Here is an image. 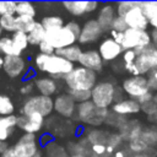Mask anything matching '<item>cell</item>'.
<instances>
[{"label": "cell", "instance_id": "6da1fadb", "mask_svg": "<svg viewBox=\"0 0 157 157\" xmlns=\"http://www.w3.org/2000/svg\"><path fill=\"white\" fill-rule=\"evenodd\" d=\"M34 64L36 67L49 75V77L56 80H64V77L70 74L74 70V64L65 60L64 58L52 54V55H45V54H37L34 58Z\"/></svg>", "mask_w": 157, "mask_h": 157}, {"label": "cell", "instance_id": "7a4b0ae2", "mask_svg": "<svg viewBox=\"0 0 157 157\" xmlns=\"http://www.w3.org/2000/svg\"><path fill=\"white\" fill-rule=\"evenodd\" d=\"M97 72L82 66H75L74 70L64 77V82L69 90L91 91L97 81Z\"/></svg>", "mask_w": 157, "mask_h": 157}, {"label": "cell", "instance_id": "3957f363", "mask_svg": "<svg viewBox=\"0 0 157 157\" xmlns=\"http://www.w3.org/2000/svg\"><path fill=\"white\" fill-rule=\"evenodd\" d=\"M109 114L108 109L98 108L92 101H87L85 103L77 104L76 108V119L88 126H101L105 123L107 117Z\"/></svg>", "mask_w": 157, "mask_h": 157}, {"label": "cell", "instance_id": "277c9868", "mask_svg": "<svg viewBox=\"0 0 157 157\" xmlns=\"http://www.w3.org/2000/svg\"><path fill=\"white\" fill-rule=\"evenodd\" d=\"M118 88L110 81H98L91 90V101L102 109L112 108L117 99Z\"/></svg>", "mask_w": 157, "mask_h": 157}, {"label": "cell", "instance_id": "5b68a950", "mask_svg": "<svg viewBox=\"0 0 157 157\" xmlns=\"http://www.w3.org/2000/svg\"><path fill=\"white\" fill-rule=\"evenodd\" d=\"M54 110V99L52 97H45L42 94H34L26 98L21 107L22 115L39 114L43 118L52 114Z\"/></svg>", "mask_w": 157, "mask_h": 157}, {"label": "cell", "instance_id": "8992f818", "mask_svg": "<svg viewBox=\"0 0 157 157\" xmlns=\"http://www.w3.org/2000/svg\"><path fill=\"white\" fill-rule=\"evenodd\" d=\"M135 52L137 54L134 63L136 76H145L146 74H151L152 71L157 70V49L152 44L145 48H137Z\"/></svg>", "mask_w": 157, "mask_h": 157}, {"label": "cell", "instance_id": "52a82bcc", "mask_svg": "<svg viewBox=\"0 0 157 157\" xmlns=\"http://www.w3.org/2000/svg\"><path fill=\"white\" fill-rule=\"evenodd\" d=\"M121 91L124 94L128 96V98H132V99H139L140 97H142L144 94L151 92L150 87H148V81L146 76H130L128 78H125L123 81L121 85Z\"/></svg>", "mask_w": 157, "mask_h": 157}, {"label": "cell", "instance_id": "ba28073f", "mask_svg": "<svg viewBox=\"0 0 157 157\" xmlns=\"http://www.w3.org/2000/svg\"><path fill=\"white\" fill-rule=\"evenodd\" d=\"M148 45H151V37L148 31L128 28L123 33V42H121L123 50H129V49L135 50L137 48H145Z\"/></svg>", "mask_w": 157, "mask_h": 157}, {"label": "cell", "instance_id": "9c48e42d", "mask_svg": "<svg viewBox=\"0 0 157 157\" xmlns=\"http://www.w3.org/2000/svg\"><path fill=\"white\" fill-rule=\"evenodd\" d=\"M55 50L74 45L75 42L77 40V38L64 26L60 28H55V29H50L45 32V39Z\"/></svg>", "mask_w": 157, "mask_h": 157}, {"label": "cell", "instance_id": "30bf717a", "mask_svg": "<svg viewBox=\"0 0 157 157\" xmlns=\"http://www.w3.org/2000/svg\"><path fill=\"white\" fill-rule=\"evenodd\" d=\"M12 147L18 157H33L39 151L38 140L34 134H23Z\"/></svg>", "mask_w": 157, "mask_h": 157}, {"label": "cell", "instance_id": "8fae6325", "mask_svg": "<svg viewBox=\"0 0 157 157\" xmlns=\"http://www.w3.org/2000/svg\"><path fill=\"white\" fill-rule=\"evenodd\" d=\"M76 102L69 93L58 94L54 99V110L63 118H74L76 115Z\"/></svg>", "mask_w": 157, "mask_h": 157}, {"label": "cell", "instance_id": "7c38bea8", "mask_svg": "<svg viewBox=\"0 0 157 157\" xmlns=\"http://www.w3.org/2000/svg\"><path fill=\"white\" fill-rule=\"evenodd\" d=\"M2 70L10 78H17L25 75L27 64L22 56H5Z\"/></svg>", "mask_w": 157, "mask_h": 157}, {"label": "cell", "instance_id": "4fadbf2b", "mask_svg": "<svg viewBox=\"0 0 157 157\" xmlns=\"http://www.w3.org/2000/svg\"><path fill=\"white\" fill-rule=\"evenodd\" d=\"M44 125V118L39 114L31 115H20L17 117V128L21 129L25 134H37L42 130Z\"/></svg>", "mask_w": 157, "mask_h": 157}, {"label": "cell", "instance_id": "5bb4252c", "mask_svg": "<svg viewBox=\"0 0 157 157\" xmlns=\"http://www.w3.org/2000/svg\"><path fill=\"white\" fill-rule=\"evenodd\" d=\"M123 48L110 37L103 39L98 45V53L103 61H114L123 54Z\"/></svg>", "mask_w": 157, "mask_h": 157}, {"label": "cell", "instance_id": "9a60e30c", "mask_svg": "<svg viewBox=\"0 0 157 157\" xmlns=\"http://www.w3.org/2000/svg\"><path fill=\"white\" fill-rule=\"evenodd\" d=\"M102 34H103V31L98 25L97 20H88L83 23V26H81V33L77 40L81 44H88L99 39Z\"/></svg>", "mask_w": 157, "mask_h": 157}, {"label": "cell", "instance_id": "2e32d148", "mask_svg": "<svg viewBox=\"0 0 157 157\" xmlns=\"http://www.w3.org/2000/svg\"><path fill=\"white\" fill-rule=\"evenodd\" d=\"M124 20H125V22L128 25V28H132V29L147 31V27L150 26L146 15L144 13V11L140 7V1H139V5L137 6H135L134 9H131L124 16Z\"/></svg>", "mask_w": 157, "mask_h": 157}, {"label": "cell", "instance_id": "e0dca14e", "mask_svg": "<svg viewBox=\"0 0 157 157\" xmlns=\"http://www.w3.org/2000/svg\"><path fill=\"white\" fill-rule=\"evenodd\" d=\"M103 60L98 53V50H82V54L80 56L78 64L82 67H86L88 70H92L94 72H98L103 69Z\"/></svg>", "mask_w": 157, "mask_h": 157}, {"label": "cell", "instance_id": "ac0fdd59", "mask_svg": "<svg viewBox=\"0 0 157 157\" xmlns=\"http://www.w3.org/2000/svg\"><path fill=\"white\" fill-rule=\"evenodd\" d=\"M113 113L121 115V117H129V115H134L141 112V105L136 99L132 98H124L121 101L115 102L112 108H110Z\"/></svg>", "mask_w": 157, "mask_h": 157}, {"label": "cell", "instance_id": "d6986e66", "mask_svg": "<svg viewBox=\"0 0 157 157\" xmlns=\"http://www.w3.org/2000/svg\"><path fill=\"white\" fill-rule=\"evenodd\" d=\"M117 17V9L112 4H104L99 7L98 15H97V22L101 26L103 32H110L113 21Z\"/></svg>", "mask_w": 157, "mask_h": 157}, {"label": "cell", "instance_id": "ffe728a7", "mask_svg": "<svg viewBox=\"0 0 157 157\" xmlns=\"http://www.w3.org/2000/svg\"><path fill=\"white\" fill-rule=\"evenodd\" d=\"M34 87L38 91V94L52 97L58 91V82L49 76H43V77H38L34 81Z\"/></svg>", "mask_w": 157, "mask_h": 157}, {"label": "cell", "instance_id": "44dd1931", "mask_svg": "<svg viewBox=\"0 0 157 157\" xmlns=\"http://www.w3.org/2000/svg\"><path fill=\"white\" fill-rule=\"evenodd\" d=\"M16 128H17V117L15 114L9 117H0V141L6 142L12 136Z\"/></svg>", "mask_w": 157, "mask_h": 157}, {"label": "cell", "instance_id": "7402d4cb", "mask_svg": "<svg viewBox=\"0 0 157 157\" xmlns=\"http://www.w3.org/2000/svg\"><path fill=\"white\" fill-rule=\"evenodd\" d=\"M110 131L105 130V129H99V128H96V129H91L85 139L86 141L90 144V146H93V145H103V146H107L108 142H109V137H110Z\"/></svg>", "mask_w": 157, "mask_h": 157}, {"label": "cell", "instance_id": "603a6c76", "mask_svg": "<svg viewBox=\"0 0 157 157\" xmlns=\"http://www.w3.org/2000/svg\"><path fill=\"white\" fill-rule=\"evenodd\" d=\"M55 54L74 64V63H78L80 56L82 54V49H81L80 45L74 44V45H70V47H66V48L55 50Z\"/></svg>", "mask_w": 157, "mask_h": 157}, {"label": "cell", "instance_id": "cb8c5ba5", "mask_svg": "<svg viewBox=\"0 0 157 157\" xmlns=\"http://www.w3.org/2000/svg\"><path fill=\"white\" fill-rule=\"evenodd\" d=\"M45 29L42 26V23L39 21H36L34 25L32 26V28L29 29V32L27 33L28 37V43L31 45H39L44 39H45Z\"/></svg>", "mask_w": 157, "mask_h": 157}, {"label": "cell", "instance_id": "d4e9b609", "mask_svg": "<svg viewBox=\"0 0 157 157\" xmlns=\"http://www.w3.org/2000/svg\"><path fill=\"white\" fill-rule=\"evenodd\" d=\"M140 7L146 15L152 28H157V1H140Z\"/></svg>", "mask_w": 157, "mask_h": 157}, {"label": "cell", "instance_id": "484cf974", "mask_svg": "<svg viewBox=\"0 0 157 157\" xmlns=\"http://www.w3.org/2000/svg\"><path fill=\"white\" fill-rule=\"evenodd\" d=\"M0 54L5 56H21L22 52L13 44L11 37L0 38Z\"/></svg>", "mask_w": 157, "mask_h": 157}, {"label": "cell", "instance_id": "4316f807", "mask_svg": "<svg viewBox=\"0 0 157 157\" xmlns=\"http://www.w3.org/2000/svg\"><path fill=\"white\" fill-rule=\"evenodd\" d=\"M65 10L71 13L72 16H82L83 13H86V5L87 1L85 0H75V1H64L61 4Z\"/></svg>", "mask_w": 157, "mask_h": 157}, {"label": "cell", "instance_id": "83f0119b", "mask_svg": "<svg viewBox=\"0 0 157 157\" xmlns=\"http://www.w3.org/2000/svg\"><path fill=\"white\" fill-rule=\"evenodd\" d=\"M36 6L29 1H18L16 2V16H25V17H36Z\"/></svg>", "mask_w": 157, "mask_h": 157}, {"label": "cell", "instance_id": "f1b7e54d", "mask_svg": "<svg viewBox=\"0 0 157 157\" xmlns=\"http://www.w3.org/2000/svg\"><path fill=\"white\" fill-rule=\"evenodd\" d=\"M42 26L44 27L45 31H50V29H55V28H60L64 27V20L60 16H55V15H50V16H44L40 20Z\"/></svg>", "mask_w": 157, "mask_h": 157}, {"label": "cell", "instance_id": "f546056e", "mask_svg": "<svg viewBox=\"0 0 157 157\" xmlns=\"http://www.w3.org/2000/svg\"><path fill=\"white\" fill-rule=\"evenodd\" d=\"M15 104L7 94H0V117L13 115Z\"/></svg>", "mask_w": 157, "mask_h": 157}, {"label": "cell", "instance_id": "4dcf8cb0", "mask_svg": "<svg viewBox=\"0 0 157 157\" xmlns=\"http://www.w3.org/2000/svg\"><path fill=\"white\" fill-rule=\"evenodd\" d=\"M45 151H47V157H70L67 150L54 141L45 145Z\"/></svg>", "mask_w": 157, "mask_h": 157}, {"label": "cell", "instance_id": "1f68e13d", "mask_svg": "<svg viewBox=\"0 0 157 157\" xmlns=\"http://www.w3.org/2000/svg\"><path fill=\"white\" fill-rule=\"evenodd\" d=\"M0 27L5 32H10V33L17 32L16 15H6V16L0 17Z\"/></svg>", "mask_w": 157, "mask_h": 157}, {"label": "cell", "instance_id": "d6a6232c", "mask_svg": "<svg viewBox=\"0 0 157 157\" xmlns=\"http://www.w3.org/2000/svg\"><path fill=\"white\" fill-rule=\"evenodd\" d=\"M11 39H12V42H13V44L21 50V52H23V50H26L27 49V47L29 45V43H28V37H27V33H25V32H21V31H17V32H15V33H12V36H11Z\"/></svg>", "mask_w": 157, "mask_h": 157}, {"label": "cell", "instance_id": "836d02e7", "mask_svg": "<svg viewBox=\"0 0 157 157\" xmlns=\"http://www.w3.org/2000/svg\"><path fill=\"white\" fill-rule=\"evenodd\" d=\"M36 20L32 17H25V16H16V26H17V31L28 33L29 29L32 28V26L34 25Z\"/></svg>", "mask_w": 157, "mask_h": 157}, {"label": "cell", "instance_id": "e575fe53", "mask_svg": "<svg viewBox=\"0 0 157 157\" xmlns=\"http://www.w3.org/2000/svg\"><path fill=\"white\" fill-rule=\"evenodd\" d=\"M126 121H128V118L126 117H121V115H118V114H115L113 112H109V114H108L107 120H105L104 124H108L109 126L120 129Z\"/></svg>", "mask_w": 157, "mask_h": 157}, {"label": "cell", "instance_id": "d590c367", "mask_svg": "<svg viewBox=\"0 0 157 157\" xmlns=\"http://www.w3.org/2000/svg\"><path fill=\"white\" fill-rule=\"evenodd\" d=\"M141 139L144 140V142L150 146V147H155L157 145V137L155 134V130L152 126L150 128H144L142 132H141Z\"/></svg>", "mask_w": 157, "mask_h": 157}, {"label": "cell", "instance_id": "8d00e7d4", "mask_svg": "<svg viewBox=\"0 0 157 157\" xmlns=\"http://www.w3.org/2000/svg\"><path fill=\"white\" fill-rule=\"evenodd\" d=\"M67 93L71 96V98L76 102V104L85 103L87 101H91V91H76V90H69Z\"/></svg>", "mask_w": 157, "mask_h": 157}, {"label": "cell", "instance_id": "74e56055", "mask_svg": "<svg viewBox=\"0 0 157 157\" xmlns=\"http://www.w3.org/2000/svg\"><path fill=\"white\" fill-rule=\"evenodd\" d=\"M139 5V1H119L117 4V15L124 17L131 9Z\"/></svg>", "mask_w": 157, "mask_h": 157}, {"label": "cell", "instance_id": "f35d334b", "mask_svg": "<svg viewBox=\"0 0 157 157\" xmlns=\"http://www.w3.org/2000/svg\"><path fill=\"white\" fill-rule=\"evenodd\" d=\"M16 1H0V17L6 15H15Z\"/></svg>", "mask_w": 157, "mask_h": 157}, {"label": "cell", "instance_id": "ab89813d", "mask_svg": "<svg viewBox=\"0 0 157 157\" xmlns=\"http://www.w3.org/2000/svg\"><path fill=\"white\" fill-rule=\"evenodd\" d=\"M126 29H128V25H126L124 17L117 15V17H115V20L113 21V25H112V31L124 33Z\"/></svg>", "mask_w": 157, "mask_h": 157}, {"label": "cell", "instance_id": "60d3db41", "mask_svg": "<svg viewBox=\"0 0 157 157\" xmlns=\"http://www.w3.org/2000/svg\"><path fill=\"white\" fill-rule=\"evenodd\" d=\"M137 58V54L134 49H129V50H124L123 52V63L124 65H131L135 63Z\"/></svg>", "mask_w": 157, "mask_h": 157}, {"label": "cell", "instance_id": "b9f144b4", "mask_svg": "<svg viewBox=\"0 0 157 157\" xmlns=\"http://www.w3.org/2000/svg\"><path fill=\"white\" fill-rule=\"evenodd\" d=\"M156 110H157V103L155 102V99H152V101H150V102H147V103L141 104V112L145 113L147 117L152 115Z\"/></svg>", "mask_w": 157, "mask_h": 157}, {"label": "cell", "instance_id": "7bdbcfd3", "mask_svg": "<svg viewBox=\"0 0 157 157\" xmlns=\"http://www.w3.org/2000/svg\"><path fill=\"white\" fill-rule=\"evenodd\" d=\"M65 27L78 39V37H80V33H81V26L77 23V22H75V21H70V22H67L66 25H65Z\"/></svg>", "mask_w": 157, "mask_h": 157}, {"label": "cell", "instance_id": "ee69618b", "mask_svg": "<svg viewBox=\"0 0 157 157\" xmlns=\"http://www.w3.org/2000/svg\"><path fill=\"white\" fill-rule=\"evenodd\" d=\"M147 81H148L150 91L151 92H157V70H155L151 74H148Z\"/></svg>", "mask_w": 157, "mask_h": 157}, {"label": "cell", "instance_id": "f6af8a7d", "mask_svg": "<svg viewBox=\"0 0 157 157\" xmlns=\"http://www.w3.org/2000/svg\"><path fill=\"white\" fill-rule=\"evenodd\" d=\"M38 48H39V53H42V54H45V55L55 54V49H54L47 40H43V42L38 45Z\"/></svg>", "mask_w": 157, "mask_h": 157}, {"label": "cell", "instance_id": "bcb514c9", "mask_svg": "<svg viewBox=\"0 0 157 157\" xmlns=\"http://www.w3.org/2000/svg\"><path fill=\"white\" fill-rule=\"evenodd\" d=\"M33 88H34V83L29 82V81H26L21 88H20V93L23 94V96H29L32 92H33Z\"/></svg>", "mask_w": 157, "mask_h": 157}, {"label": "cell", "instance_id": "7dc6e473", "mask_svg": "<svg viewBox=\"0 0 157 157\" xmlns=\"http://www.w3.org/2000/svg\"><path fill=\"white\" fill-rule=\"evenodd\" d=\"M98 6H99V4H98L97 1H94V0H88V1H87V5H86V12L91 13V12L96 11V10L98 9Z\"/></svg>", "mask_w": 157, "mask_h": 157}, {"label": "cell", "instance_id": "c3c4849f", "mask_svg": "<svg viewBox=\"0 0 157 157\" xmlns=\"http://www.w3.org/2000/svg\"><path fill=\"white\" fill-rule=\"evenodd\" d=\"M0 157H18V156H17L16 151L13 150V147H12V146H9V147L0 155Z\"/></svg>", "mask_w": 157, "mask_h": 157}, {"label": "cell", "instance_id": "681fc988", "mask_svg": "<svg viewBox=\"0 0 157 157\" xmlns=\"http://www.w3.org/2000/svg\"><path fill=\"white\" fill-rule=\"evenodd\" d=\"M153 97H155V94H153L152 92H148V93L144 94L142 97H140V98L137 99V102H139V103H140V105H141V104H144V103H147V102L152 101V99H153Z\"/></svg>", "mask_w": 157, "mask_h": 157}, {"label": "cell", "instance_id": "f907efd6", "mask_svg": "<svg viewBox=\"0 0 157 157\" xmlns=\"http://www.w3.org/2000/svg\"><path fill=\"white\" fill-rule=\"evenodd\" d=\"M110 38L114 39L117 43H119V44L121 45V42H123V33L115 32V31H110Z\"/></svg>", "mask_w": 157, "mask_h": 157}, {"label": "cell", "instance_id": "816d5d0a", "mask_svg": "<svg viewBox=\"0 0 157 157\" xmlns=\"http://www.w3.org/2000/svg\"><path fill=\"white\" fill-rule=\"evenodd\" d=\"M150 37H151V44L157 49V28H152L151 29Z\"/></svg>", "mask_w": 157, "mask_h": 157}, {"label": "cell", "instance_id": "f5cc1de1", "mask_svg": "<svg viewBox=\"0 0 157 157\" xmlns=\"http://www.w3.org/2000/svg\"><path fill=\"white\" fill-rule=\"evenodd\" d=\"M148 120H150L155 126H157V110H156L152 115H150V117H148Z\"/></svg>", "mask_w": 157, "mask_h": 157}, {"label": "cell", "instance_id": "db71d44e", "mask_svg": "<svg viewBox=\"0 0 157 157\" xmlns=\"http://www.w3.org/2000/svg\"><path fill=\"white\" fill-rule=\"evenodd\" d=\"M7 147H9V146H7V144H6V142H1V141H0V155H1V153H2Z\"/></svg>", "mask_w": 157, "mask_h": 157}, {"label": "cell", "instance_id": "11a10c76", "mask_svg": "<svg viewBox=\"0 0 157 157\" xmlns=\"http://www.w3.org/2000/svg\"><path fill=\"white\" fill-rule=\"evenodd\" d=\"M2 65H4V56L0 54V69H2Z\"/></svg>", "mask_w": 157, "mask_h": 157}, {"label": "cell", "instance_id": "9f6ffc18", "mask_svg": "<svg viewBox=\"0 0 157 157\" xmlns=\"http://www.w3.org/2000/svg\"><path fill=\"white\" fill-rule=\"evenodd\" d=\"M33 157H43V155H42V152H40V151H38Z\"/></svg>", "mask_w": 157, "mask_h": 157}, {"label": "cell", "instance_id": "6f0895ef", "mask_svg": "<svg viewBox=\"0 0 157 157\" xmlns=\"http://www.w3.org/2000/svg\"><path fill=\"white\" fill-rule=\"evenodd\" d=\"M70 157H90V156H85V155H72Z\"/></svg>", "mask_w": 157, "mask_h": 157}, {"label": "cell", "instance_id": "680465c9", "mask_svg": "<svg viewBox=\"0 0 157 157\" xmlns=\"http://www.w3.org/2000/svg\"><path fill=\"white\" fill-rule=\"evenodd\" d=\"M132 157H150L147 155H132Z\"/></svg>", "mask_w": 157, "mask_h": 157}, {"label": "cell", "instance_id": "91938a15", "mask_svg": "<svg viewBox=\"0 0 157 157\" xmlns=\"http://www.w3.org/2000/svg\"><path fill=\"white\" fill-rule=\"evenodd\" d=\"M152 128H153V130H155V134H156V137H157V126H155V125H153Z\"/></svg>", "mask_w": 157, "mask_h": 157}, {"label": "cell", "instance_id": "94428289", "mask_svg": "<svg viewBox=\"0 0 157 157\" xmlns=\"http://www.w3.org/2000/svg\"><path fill=\"white\" fill-rule=\"evenodd\" d=\"M153 99H155V102H156V103H157V93H156V94H155V97H153Z\"/></svg>", "mask_w": 157, "mask_h": 157}, {"label": "cell", "instance_id": "6125c7cd", "mask_svg": "<svg viewBox=\"0 0 157 157\" xmlns=\"http://www.w3.org/2000/svg\"><path fill=\"white\" fill-rule=\"evenodd\" d=\"M2 37V29H1V27H0V38Z\"/></svg>", "mask_w": 157, "mask_h": 157}]
</instances>
